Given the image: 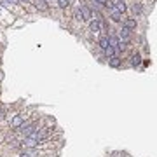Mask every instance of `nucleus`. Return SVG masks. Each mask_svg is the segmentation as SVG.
<instances>
[{
  "instance_id": "nucleus-1",
  "label": "nucleus",
  "mask_w": 157,
  "mask_h": 157,
  "mask_svg": "<svg viewBox=\"0 0 157 157\" xmlns=\"http://www.w3.org/2000/svg\"><path fill=\"white\" fill-rule=\"evenodd\" d=\"M78 11H80V14H82V19L87 21V19H91V18H93V11H91V7H87V5H82Z\"/></svg>"
},
{
  "instance_id": "nucleus-19",
  "label": "nucleus",
  "mask_w": 157,
  "mask_h": 157,
  "mask_svg": "<svg viewBox=\"0 0 157 157\" xmlns=\"http://www.w3.org/2000/svg\"><path fill=\"white\" fill-rule=\"evenodd\" d=\"M19 0H5V4H18Z\"/></svg>"
},
{
  "instance_id": "nucleus-5",
  "label": "nucleus",
  "mask_w": 157,
  "mask_h": 157,
  "mask_svg": "<svg viewBox=\"0 0 157 157\" xmlns=\"http://www.w3.org/2000/svg\"><path fill=\"white\" fill-rule=\"evenodd\" d=\"M122 23H124V28H127L129 32L136 28V19H133V18H127V19H124Z\"/></svg>"
},
{
  "instance_id": "nucleus-9",
  "label": "nucleus",
  "mask_w": 157,
  "mask_h": 157,
  "mask_svg": "<svg viewBox=\"0 0 157 157\" xmlns=\"http://www.w3.org/2000/svg\"><path fill=\"white\" fill-rule=\"evenodd\" d=\"M114 4H115V7H114V9H115V11H119V12H122V14H124V11H126V4H124L122 0H117V2H114Z\"/></svg>"
},
{
  "instance_id": "nucleus-15",
  "label": "nucleus",
  "mask_w": 157,
  "mask_h": 157,
  "mask_svg": "<svg viewBox=\"0 0 157 157\" xmlns=\"http://www.w3.org/2000/svg\"><path fill=\"white\" fill-rule=\"evenodd\" d=\"M58 5L59 7H68L70 5V0H58Z\"/></svg>"
},
{
  "instance_id": "nucleus-20",
  "label": "nucleus",
  "mask_w": 157,
  "mask_h": 157,
  "mask_svg": "<svg viewBox=\"0 0 157 157\" xmlns=\"http://www.w3.org/2000/svg\"><path fill=\"white\" fill-rule=\"evenodd\" d=\"M19 157H30V156H28V154H21Z\"/></svg>"
},
{
  "instance_id": "nucleus-16",
  "label": "nucleus",
  "mask_w": 157,
  "mask_h": 157,
  "mask_svg": "<svg viewBox=\"0 0 157 157\" xmlns=\"http://www.w3.org/2000/svg\"><path fill=\"white\" fill-rule=\"evenodd\" d=\"M7 114V107L5 105H0V117H4Z\"/></svg>"
},
{
  "instance_id": "nucleus-2",
  "label": "nucleus",
  "mask_w": 157,
  "mask_h": 157,
  "mask_svg": "<svg viewBox=\"0 0 157 157\" xmlns=\"http://www.w3.org/2000/svg\"><path fill=\"white\" fill-rule=\"evenodd\" d=\"M110 18H112V21H115V23H122V21H124V16H122V12L115 11L114 7L110 9Z\"/></svg>"
},
{
  "instance_id": "nucleus-17",
  "label": "nucleus",
  "mask_w": 157,
  "mask_h": 157,
  "mask_svg": "<svg viewBox=\"0 0 157 157\" xmlns=\"http://www.w3.org/2000/svg\"><path fill=\"white\" fill-rule=\"evenodd\" d=\"M75 19H82V14H80V11H75Z\"/></svg>"
},
{
  "instance_id": "nucleus-6",
  "label": "nucleus",
  "mask_w": 157,
  "mask_h": 157,
  "mask_svg": "<svg viewBox=\"0 0 157 157\" xmlns=\"http://www.w3.org/2000/svg\"><path fill=\"white\" fill-rule=\"evenodd\" d=\"M33 5H35L39 11H47V9H49V5H47L45 0H33Z\"/></svg>"
},
{
  "instance_id": "nucleus-14",
  "label": "nucleus",
  "mask_w": 157,
  "mask_h": 157,
  "mask_svg": "<svg viewBox=\"0 0 157 157\" xmlns=\"http://www.w3.org/2000/svg\"><path fill=\"white\" fill-rule=\"evenodd\" d=\"M98 45L103 49V51H105V49L108 47V37H101V39H99V42H98Z\"/></svg>"
},
{
  "instance_id": "nucleus-3",
  "label": "nucleus",
  "mask_w": 157,
  "mask_h": 157,
  "mask_svg": "<svg viewBox=\"0 0 157 157\" xmlns=\"http://www.w3.org/2000/svg\"><path fill=\"white\" fill-rule=\"evenodd\" d=\"M117 39H120L122 42H126V44H127V42L131 40V32H129L127 28H122V30H120V33H119V37H117Z\"/></svg>"
},
{
  "instance_id": "nucleus-13",
  "label": "nucleus",
  "mask_w": 157,
  "mask_h": 157,
  "mask_svg": "<svg viewBox=\"0 0 157 157\" xmlns=\"http://www.w3.org/2000/svg\"><path fill=\"white\" fill-rule=\"evenodd\" d=\"M141 11H143L141 2H135V4H133V12H135V14H141Z\"/></svg>"
},
{
  "instance_id": "nucleus-18",
  "label": "nucleus",
  "mask_w": 157,
  "mask_h": 157,
  "mask_svg": "<svg viewBox=\"0 0 157 157\" xmlns=\"http://www.w3.org/2000/svg\"><path fill=\"white\" fill-rule=\"evenodd\" d=\"M105 2L107 0H94V4H98V5H105Z\"/></svg>"
},
{
  "instance_id": "nucleus-11",
  "label": "nucleus",
  "mask_w": 157,
  "mask_h": 157,
  "mask_svg": "<svg viewBox=\"0 0 157 157\" xmlns=\"http://www.w3.org/2000/svg\"><path fill=\"white\" fill-rule=\"evenodd\" d=\"M108 63H110V66H114V68H119V66H120V58H119V56L108 58Z\"/></svg>"
},
{
  "instance_id": "nucleus-7",
  "label": "nucleus",
  "mask_w": 157,
  "mask_h": 157,
  "mask_svg": "<svg viewBox=\"0 0 157 157\" xmlns=\"http://www.w3.org/2000/svg\"><path fill=\"white\" fill-rule=\"evenodd\" d=\"M119 42L120 40L117 39V37H108V47H114L115 51H117V47H119ZM119 53V51H117Z\"/></svg>"
},
{
  "instance_id": "nucleus-4",
  "label": "nucleus",
  "mask_w": 157,
  "mask_h": 157,
  "mask_svg": "<svg viewBox=\"0 0 157 157\" xmlns=\"http://www.w3.org/2000/svg\"><path fill=\"white\" fill-rule=\"evenodd\" d=\"M23 122H24V117H23V115H14V119H12L11 124H12L14 129H19L21 126H23Z\"/></svg>"
},
{
  "instance_id": "nucleus-10",
  "label": "nucleus",
  "mask_w": 157,
  "mask_h": 157,
  "mask_svg": "<svg viewBox=\"0 0 157 157\" xmlns=\"http://www.w3.org/2000/svg\"><path fill=\"white\" fill-rule=\"evenodd\" d=\"M140 63H141L140 54H138V53H133V54H131V65H133V66H138Z\"/></svg>"
},
{
  "instance_id": "nucleus-8",
  "label": "nucleus",
  "mask_w": 157,
  "mask_h": 157,
  "mask_svg": "<svg viewBox=\"0 0 157 157\" xmlns=\"http://www.w3.org/2000/svg\"><path fill=\"white\" fill-rule=\"evenodd\" d=\"M89 28H91V32H94V33H96V32H99V30H101V21H91V24H89Z\"/></svg>"
},
{
  "instance_id": "nucleus-12",
  "label": "nucleus",
  "mask_w": 157,
  "mask_h": 157,
  "mask_svg": "<svg viewBox=\"0 0 157 157\" xmlns=\"http://www.w3.org/2000/svg\"><path fill=\"white\" fill-rule=\"evenodd\" d=\"M105 54H107V58H114V56H117L119 53L114 47H107V49H105Z\"/></svg>"
}]
</instances>
